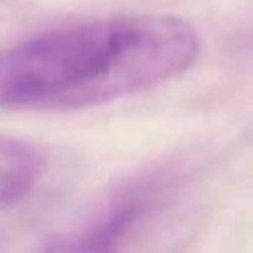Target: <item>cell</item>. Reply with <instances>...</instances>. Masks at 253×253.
Segmentation results:
<instances>
[{"instance_id": "6da1fadb", "label": "cell", "mask_w": 253, "mask_h": 253, "mask_svg": "<svg viewBox=\"0 0 253 253\" xmlns=\"http://www.w3.org/2000/svg\"><path fill=\"white\" fill-rule=\"evenodd\" d=\"M200 36L184 18L126 13L42 31L0 49V109L76 111L109 105L196 65Z\"/></svg>"}, {"instance_id": "3957f363", "label": "cell", "mask_w": 253, "mask_h": 253, "mask_svg": "<svg viewBox=\"0 0 253 253\" xmlns=\"http://www.w3.org/2000/svg\"><path fill=\"white\" fill-rule=\"evenodd\" d=\"M47 169L42 149L34 142L0 133V211L22 202Z\"/></svg>"}, {"instance_id": "7a4b0ae2", "label": "cell", "mask_w": 253, "mask_h": 253, "mask_svg": "<svg viewBox=\"0 0 253 253\" xmlns=\"http://www.w3.org/2000/svg\"><path fill=\"white\" fill-rule=\"evenodd\" d=\"M160 202V182L135 180L111 193L80 224L49 238L34 253H123L129 238Z\"/></svg>"}]
</instances>
